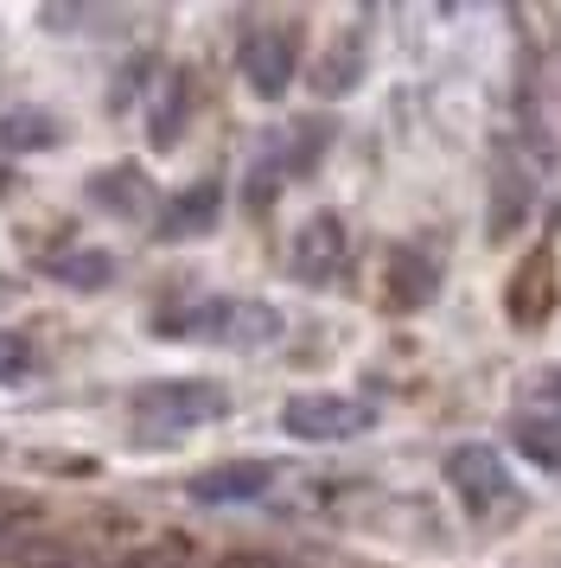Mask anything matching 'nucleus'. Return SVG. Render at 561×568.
<instances>
[{
  "instance_id": "obj_1",
  "label": "nucleus",
  "mask_w": 561,
  "mask_h": 568,
  "mask_svg": "<svg viewBox=\"0 0 561 568\" xmlns=\"http://www.w3.org/2000/svg\"><path fill=\"white\" fill-rule=\"evenodd\" d=\"M153 333L166 338H217V345H236V352H262L287 333L268 301H243V294H211V301H185V307L153 313Z\"/></svg>"
},
{
  "instance_id": "obj_2",
  "label": "nucleus",
  "mask_w": 561,
  "mask_h": 568,
  "mask_svg": "<svg viewBox=\"0 0 561 568\" xmlns=\"http://www.w3.org/2000/svg\"><path fill=\"white\" fill-rule=\"evenodd\" d=\"M230 415V389L217 377H153L134 389V428L141 435H192Z\"/></svg>"
},
{
  "instance_id": "obj_3",
  "label": "nucleus",
  "mask_w": 561,
  "mask_h": 568,
  "mask_svg": "<svg viewBox=\"0 0 561 568\" xmlns=\"http://www.w3.org/2000/svg\"><path fill=\"white\" fill-rule=\"evenodd\" d=\"M447 486H453V498H459L472 517L523 511V491H517L504 454H498L491 440H459L453 454H447Z\"/></svg>"
},
{
  "instance_id": "obj_4",
  "label": "nucleus",
  "mask_w": 561,
  "mask_h": 568,
  "mask_svg": "<svg viewBox=\"0 0 561 568\" xmlns=\"http://www.w3.org/2000/svg\"><path fill=\"white\" fill-rule=\"evenodd\" d=\"M377 422V409L364 396H345V389H306L280 409V428L294 440H357Z\"/></svg>"
},
{
  "instance_id": "obj_5",
  "label": "nucleus",
  "mask_w": 561,
  "mask_h": 568,
  "mask_svg": "<svg viewBox=\"0 0 561 568\" xmlns=\"http://www.w3.org/2000/svg\"><path fill=\"white\" fill-rule=\"evenodd\" d=\"M530 211H536V166L523 160V148L498 141V154H491V211H484V236H491V243H510V236L530 224Z\"/></svg>"
},
{
  "instance_id": "obj_6",
  "label": "nucleus",
  "mask_w": 561,
  "mask_h": 568,
  "mask_svg": "<svg viewBox=\"0 0 561 568\" xmlns=\"http://www.w3.org/2000/svg\"><path fill=\"white\" fill-rule=\"evenodd\" d=\"M236 64H243V78H249L255 97H287V83L300 71V27H249L243 32V45H236Z\"/></svg>"
},
{
  "instance_id": "obj_7",
  "label": "nucleus",
  "mask_w": 561,
  "mask_h": 568,
  "mask_svg": "<svg viewBox=\"0 0 561 568\" xmlns=\"http://www.w3.org/2000/svg\"><path fill=\"white\" fill-rule=\"evenodd\" d=\"M440 275H447L440 250H428V243H396L389 262H382V301H389V313H421L440 294Z\"/></svg>"
},
{
  "instance_id": "obj_8",
  "label": "nucleus",
  "mask_w": 561,
  "mask_h": 568,
  "mask_svg": "<svg viewBox=\"0 0 561 568\" xmlns=\"http://www.w3.org/2000/svg\"><path fill=\"white\" fill-rule=\"evenodd\" d=\"M561 301V275H555V243H536L530 256L517 262V275H510L504 287V313L510 326H523V333H536L549 313H555Z\"/></svg>"
},
{
  "instance_id": "obj_9",
  "label": "nucleus",
  "mask_w": 561,
  "mask_h": 568,
  "mask_svg": "<svg viewBox=\"0 0 561 568\" xmlns=\"http://www.w3.org/2000/svg\"><path fill=\"white\" fill-rule=\"evenodd\" d=\"M345 262H351V236H345V224H338L332 211H313V217L300 224V236H294V256H287L294 282L326 287V282L345 275Z\"/></svg>"
},
{
  "instance_id": "obj_10",
  "label": "nucleus",
  "mask_w": 561,
  "mask_h": 568,
  "mask_svg": "<svg viewBox=\"0 0 561 568\" xmlns=\"http://www.w3.org/2000/svg\"><path fill=\"white\" fill-rule=\"evenodd\" d=\"M364 71H370V32L351 27V32H338V39H332L326 52L313 58L306 83H313V97L338 103V97H351L357 83H364Z\"/></svg>"
},
{
  "instance_id": "obj_11",
  "label": "nucleus",
  "mask_w": 561,
  "mask_h": 568,
  "mask_svg": "<svg viewBox=\"0 0 561 568\" xmlns=\"http://www.w3.org/2000/svg\"><path fill=\"white\" fill-rule=\"evenodd\" d=\"M275 486V466L268 460H224V466H204L192 473V505H255L262 491Z\"/></svg>"
},
{
  "instance_id": "obj_12",
  "label": "nucleus",
  "mask_w": 561,
  "mask_h": 568,
  "mask_svg": "<svg viewBox=\"0 0 561 568\" xmlns=\"http://www.w3.org/2000/svg\"><path fill=\"white\" fill-rule=\"evenodd\" d=\"M192 109H198V83H192V71H173V78L160 83V103L147 109L153 148H178V134L192 129Z\"/></svg>"
},
{
  "instance_id": "obj_13",
  "label": "nucleus",
  "mask_w": 561,
  "mask_h": 568,
  "mask_svg": "<svg viewBox=\"0 0 561 568\" xmlns=\"http://www.w3.org/2000/svg\"><path fill=\"white\" fill-rule=\"evenodd\" d=\"M217 211H224V185L198 180V185H185V192H173V199H166V211H160V231H166V236L211 231V224H217Z\"/></svg>"
},
{
  "instance_id": "obj_14",
  "label": "nucleus",
  "mask_w": 561,
  "mask_h": 568,
  "mask_svg": "<svg viewBox=\"0 0 561 568\" xmlns=\"http://www.w3.org/2000/svg\"><path fill=\"white\" fill-rule=\"evenodd\" d=\"M90 199H96L102 211H115V217H141L153 199V185L141 166H102L96 180H90Z\"/></svg>"
},
{
  "instance_id": "obj_15",
  "label": "nucleus",
  "mask_w": 561,
  "mask_h": 568,
  "mask_svg": "<svg viewBox=\"0 0 561 568\" xmlns=\"http://www.w3.org/2000/svg\"><path fill=\"white\" fill-rule=\"evenodd\" d=\"M58 115L45 109H0V154H45L58 148Z\"/></svg>"
},
{
  "instance_id": "obj_16",
  "label": "nucleus",
  "mask_w": 561,
  "mask_h": 568,
  "mask_svg": "<svg viewBox=\"0 0 561 568\" xmlns=\"http://www.w3.org/2000/svg\"><path fill=\"white\" fill-rule=\"evenodd\" d=\"M39 268H45L51 282L83 287V294H90V287H109V282H115V256H109V250H51Z\"/></svg>"
},
{
  "instance_id": "obj_17",
  "label": "nucleus",
  "mask_w": 561,
  "mask_h": 568,
  "mask_svg": "<svg viewBox=\"0 0 561 568\" xmlns=\"http://www.w3.org/2000/svg\"><path fill=\"white\" fill-rule=\"evenodd\" d=\"M510 440L517 454H530L542 473H561V422H542L530 409H510Z\"/></svg>"
},
{
  "instance_id": "obj_18",
  "label": "nucleus",
  "mask_w": 561,
  "mask_h": 568,
  "mask_svg": "<svg viewBox=\"0 0 561 568\" xmlns=\"http://www.w3.org/2000/svg\"><path fill=\"white\" fill-rule=\"evenodd\" d=\"M517 409L542 415V422H561V364H549V371H536L530 389H523V403Z\"/></svg>"
},
{
  "instance_id": "obj_19",
  "label": "nucleus",
  "mask_w": 561,
  "mask_h": 568,
  "mask_svg": "<svg viewBox=\"0 0 561 568\" xmlns=\"http://www.w3.org/2000/svg\"><path fill=\"white\" fill-rule=\"evenodd\" d=\"M153 78V58H128L122 71H115V83H109V109L122 115V109H134V90H147Z\"/></svg>"
},
{
  "instance_id": "obj_20",
  "label": "nucleus",
  "mask_w": 561,
  "mask_h": 568,
  "mask_svg": "<svg viewBox=\"0 0 561 568\" xmlns=\"http://www.w3.org/2000/svg\"><path fill=\"white\" fill-rule=\"evenodd\" d=\"M32 364H39V352H32V338H20V333H0V384H20V377H32Z\"/></svg>"
},
{
  "instance_id": "obj_21",
  "label": "nucleus",
  "mask_w": 561,
  "mask_h": 568,
  "mask_svg": "<svg viewBox=\"0 0 561 568\" xmlns=\"http://www.w3.org/2000/svg\"><path fill=\"white\" fill-rule=\"evenodd\" d=\"M211 568H287V562L268 556V549H230V556H217Z\"/></svg>"
},
{
  "instance_id": "obj_22",
  "label": "nucleus",
  "mask_w": 561,
  "mask_h": 568,
  "mask_svg": "<svg viewBox=\"0 0 561 568\" xmlns=\"http://www.w3.org/2000/svg\"><path fill=\"white\" fill-rule=\"evenodd\" d=\"M7 185H13V173H7V166H0V192H7Z\"/></svg>"
},
{
  "instance_id": "obj_23",
  "label": "nucleus",
  "mask_w": 561,
  "mask_h": 568,
  "mask_svg": "<svg viewBox=\"0 0 561 568\" xmlns=\"http://www.w3.org/2000/svg\"><path fill=\"white\" fill-rule=\"evenodd\" d=\"M0 294H7V275H0Z\"/></svg>"
}]
</instances>
